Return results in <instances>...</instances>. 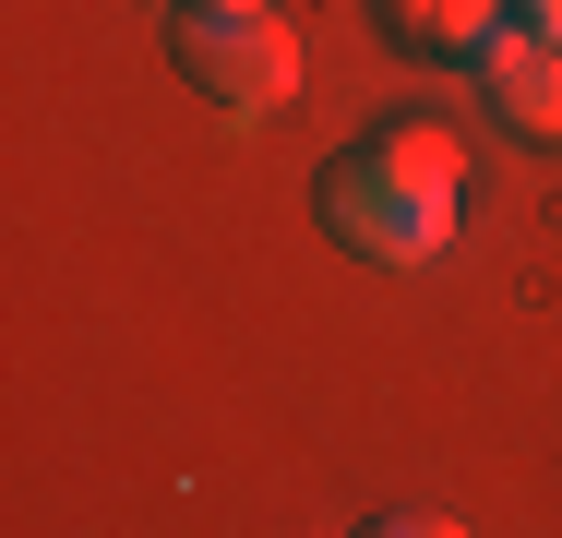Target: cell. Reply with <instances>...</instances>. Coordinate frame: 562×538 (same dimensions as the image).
Listing matches in <instances>:
<instances>
[{"label":"cell","mask_w":562,"mask_h":538,"mask_svg":"<svg viewBox=\"0 0 562 538\" xmlns=\"http://www.w3.org/2000/svg\"><path fill=\"white\" fill-rule=\"evenodd\" d=\"M454 192H467V144L407 120V132H383V144L324 168V227L371 264H431L454 239Z\"/></svg>","instance_id":"cell-1"},{"label":"cell","mask_w":562,"mask_h":538,"mask_svg":"<svg viewBox=\"0 0 562 538\" xmlns=\"http://www.w3.org/2000/svg\"><path fill=\"white\" fill-rule=\"evenodd\" d=\"M168 48L192 72V97H216V120H276L300 97V36L276 12H204V0H180L168 12Z\"/></svg>","instance_id":"cell-2"},{"label":"cell","mask_w":562,"mask_h":538,"mask_svg":"<svg viewBox=\"0 0 562 538\" xmlns=\"http://www.w3.org/2000/svg\"><path fill=\"white\" fill-rule=\"evenodd\" d=\"M479 97L503 108V132L562 144V48L539 36V24H503V36L479 48Z\"/></svg>","instance_id":"cell-3"},{"label":"cell","mask_w":562,"mask_h":538,"mask_svg":"<svg viewBox=\"0 0 562 538\" xmlns=\"http://www.w3.org/2000/svg\"><path fill=\"white\" fill-rule=\"evenodd\" d=\"M383 12V36L407 48V60H479L503 24H515V0H371Z\"/></svg>","instance_id":"cell-4"},{"label":"cell","mask_w":562,"mask_h":538,"mask_svg":"<svg viewBox=\"0 0 562 538\" xmlns=\"http://www.w3.org/2000/svg\"><path fill=\"white\" fill-rule=\"evenodd\" d=\"M371 538H467V527H454V515H383Z\"/></svg>","instance_id":"cell-5"},{"label":"cell","mask_w":562,"mask_h":538,"mask_svg":"<svg viewBox=\"0 0 562 538\" xmlns=\"http://www.w3.org/2000/svg\"><path fill=\"white\" fill-rule=\"evenodd\" d=\"M515 24H539V36L562 48V0H515Z\"/></svg>","instance_id":"cell-6"},{"label":"cell","mask_w":562,"mask_h":538,"mask_svg":"<svg viewBox=\"0 0 562 538\" xmlns=\"http://www.w3.org/2000/svg\"><path fill=\"white\" fill-rule=\"evenodd\" d=\"M204 12H263V0H204Z\"/></svg>","instance_id":"cell-7"}]
</instances>
